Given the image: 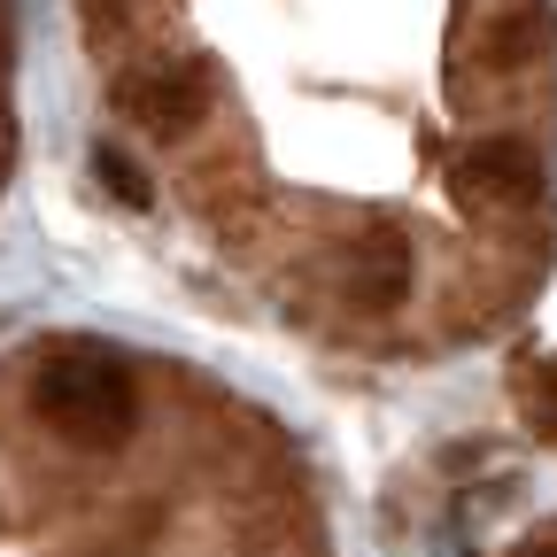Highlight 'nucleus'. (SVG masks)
Here are the masks:
<instances>
[{
  "label": "nucleus",
  "instance_id": "obj_8",
  "mask_svg": "<svg viewBox=\"0 0 557 557\" xmlns=\"http://www.w3.org/2000/svg\"><path fill=\"white\" fill-rule=\"evenodd\" d=\"M534 557H557V549H534Z\"/></svg>",
  "mask_w": 557,
  "mask_h": 557
},
{
  "label": "nucleus",
  "instance_id": "obj_1",
  "mask_svg": "<svg viewBox=\"0 0 557 557\" xmlns=\"http://www.w3.org/2000/svg\"><path fill=\"white\" fill-rule=\"evenodd\" d=\"M32 410L70 449H116L139 418V387H132L124 357H109V348H54L32 380Z\"/></svg>",
  "mask_w": 557,
  "mask_h": 557
},
{
  "label": "nucleus",
  "instance_id": "obj_7",
  "mask_svg": "<svg viewBox=\"0 0 557 557\" xmlns=\"http://www.w3.org/2000/svg\"><path fill=\"white\" fill-rule=\"evenodd\" d=\"M527 418H534L542 442H557V372H534L527 380Z\"/></svg>",
  "mask_w": 557,
  "mask_h": 557
},
{
  "label": "nucleus",
  "instance_id": "obj_3",
  "mask_svg": "<svg viewBox=\"0 0 557 557\" xmlns=\"http://www.w3.org/2000/svg\"><path fill=\"white\" fill-rule=\"evenodd\" d=\"M116 109H124L139 132L178 139V132H194V116L209 109V78H201L194 62H171V70H132V78H116Z\"/></svg>",
  "mask_w": 557,
  "mask_h": 557
},
{
  "label": "nucleus",
  "instance_id": "obj_4",
  "mask_svg": "<svg viewBox=\"0 0 557 557\" xmlns=\"http://www.w3.org/2000/svg\"><path fill=\"white\" fill-rule=\"evenodd\" d=\"M341 287L357 302H372V310L403 302L410 295V240L403 233H357L341 248Z\"/></svg>",
  "mask_w": 557,
  "mask_h": 557
},
{
  "label": "nucleus",
  "instance_id": "obj_6",
  "mask_svg": "<svg viewBox=\"0 0 557 557\" xmlns=\"http://www.w3.org/2000/svg\"><path fill=\"white\" fill-rule=\"evenodd\" d=\"M94 171H101V186H109V194H116L124 209H148V201H156V194H148V178H139V171H132L124 156H109V148L94 156Z\"/></svg>",
  "mask_w": 557,
  "mask_h": 557
},
{
  "label": "nucleus",
  "instance_id": "obj_5",
  "mask_svg": "<svg viewBox=\"0 0 557 557\" xmlns=\"http://www.w3.org/2000/svg\"><path fill=\"white\" fill-rule=\"evenodd\" d=\"M557 47V16H549V0H519L511 16L487 24V62L496 70H542Z\"/></svg>",
  "mask_w": 557,
  "mask_h": 557
},
{
  "label": "nucleus",
  "instance_id": "obj_2",
  "mask_svg": "<svg viewBox=\"0 0 557 557\" xmlns=\"http://www.w3.org/2000/svg\"><path fill=\"white\" fill-rule=\"evenodd\" d=\"M457 201L480 209V218H519V209L542 201V156L527 139H480V148L457 156Z\"/></svg>",
  "mask_w": 557,
  "mask_h": 557
}]
</instances>
